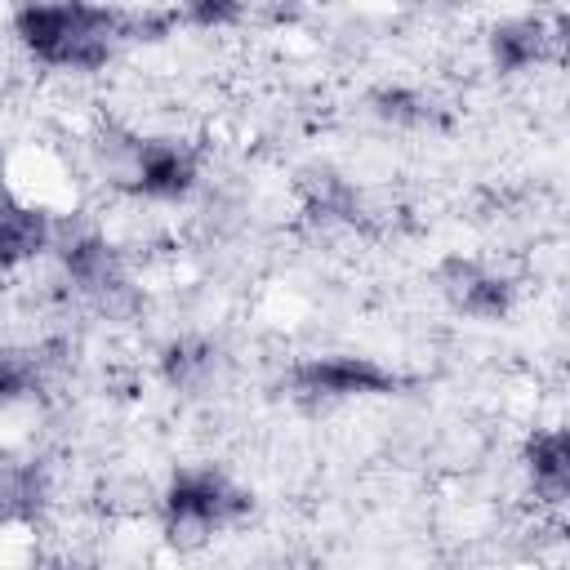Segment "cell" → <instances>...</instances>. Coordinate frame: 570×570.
I'll return each instance as SVG.
<instances>
[{
	"label": "cell",
	"mask_w": 570,
	"mask_h": 570,
	"mask_svg": "<svg viewBox=\"0 0 570 570\" xmlns=\"http://www.w3.org/2000/svg\"><path fill=\"white\" fill-rule=\"evenodd\" d=\"M67 365V343L45 338V343H9L0 347V410L40 401L53 379Z\"/></svg>",
	"instance_id": "obj_8"
},
{
	"label": "cell",
	"mask_w": 570,
	"mask_h": 570,
	"mask_svg": "<svg viewBox=\"0 0 570 570\" xmlns=\"http://www.w3.org/2000/svg\"><path fill=\"white\" fill-rule=\"evenodd\" d=\"M298 196H303V214L321 227H365V218H370L356 183L330 165H312L298 178Z\"/></svg>",
	"instance_id": "obj_12"
},
{
	"label": "cell",
	"mask_w": 570,
	"mask_h": 570,
	"mask_svg": "<svg viewBox=\"0 0 570 570\" xmlns=\"http://www.w3.org/2000/svg\"><path fill=\"white\" fill-rule=\"evenodd\" d=\"M370 116L392 129H441L450 120L445 107L414 85H379L370 94Z\"/></svg>",
	"instance_id": "obj_14"
},
{
	"label": "cell",
	"mask_w": 570,
	"mask_h": 570,
	"mask_svg": "<svg viewBox=\"0 0 570 570\" xmlns=\"http://www.w3.org/2000/svg\"><path fill=\"white\" fill-rule=\"evenodd\" d=\"M196 178H200V156L191 142L183 138H134V151H129V165L120 174V191L129 196H142V200H187L196 191Z\"/></svg>",
	"instance_id": "obj_5"
},
{
	"label": "cell",
	"mask_w": 570,
	"mask_h": 570,
	"mask_svg": "<svg viewBox=\"0 0 570 570\" xmlns=\"http://www.w3.org/2000/svg\"><path fill=\"white\" fill-rule=\"evenodd\" d=\"M521 472L539 508L561 512L570 499V436L566 428H530L521 441Z\"/></svg>",
	"instance_id": "obj_9"
},
{
	"label": "cell",
	"mask_w": 570,
	"mask_h": 570,
	"mask_svg": "<svg viewBox=\"0 0 570 570\" xmlns=\"http://www.w3.org/2000/svg\"><path fill=\"white\" fill-rule=\"evenodd\" d=\"M49 503H53V468L45 459L0 463V530L36 525Z\"/></svg>",
	"instance_id": "obj_10"
},
{
	"label": "cell",
	"mask_w": 570,
	"mask_h": 570,
	"mask_svg": "<svg viewBox=\"0 0 570 570\" xmlns=\"http://www.w3.org/2000/svg\"><path fill=\"white\" fill-rule=\"evenodd\" d=\"M285 387L303 405H343V401H361V396H392L405 387V379L374 356L325 352V356L294 361L285 374Z\"/></svg>",
	"instance_id": "obj_4"
},
{
	"label": "cell",
	"mask_w": 570,
	"mask_h": 570,
	"mask_svg": "<svg viewBox=\"0 0 570 570\" xmlns=\"http://www.w3.org/2000/svg\"><path fill=\"white\" fill-rule=\"evenodd\" d=\"M13 40L40 67L94 76L125 45V9L94 0H22L13 9Z\"/></svg>",
	"instance_id": "obj_1"
},
{
	"label": "cell",
	"mask_w": 570,
	"mask_h": 570,
	"mask_svg": "<svg viewBox=\"0 0 570 570\" xmlns=\"http://www.w3.org/2000/svg\"><path fill=\"white\" fill-rule=\"evenodd\" d=\"M178 18L205 31H223L245 18V0H178Z\"/></svg>",
	"instance_id": "obj_15"
},
{
	"label": "cell",
	"mask_w": 570,
	"mask_h": 570,
	"mask_svg": "<svg viewBox=\"0 0 570 570\" xmlns=\"http://www.w3.org/2000/svg\"><path fill=\"white\" fill-rule=\"evenodd\" d=\"M53 249H58L62 281L71 285V294H76L89 312H98V316H107V321H129V316H138L142 294H138V285H134V276H129V267H125V254H120L98 227H89V223H80V227L67 223V227H62V223H58Z\"/></svg>",
	"instance_id": "obj_3"
},
{
	"label": "cell",
	"mask_w": 570,
	"mask_h": 570,
	"mask_svg": "<svg viewBox=\"0 0 570 570\" xmlns=\"http://www.w3.org/2000/svg\"><path fill=\"white\" fill-rule=\"evenodd\" d=\"M9 200V156H4V147H0V205Z\"/></svg>",
	"instance_id": "obj_16"
},
{
	"label": "cell",
	"mask_w": 570,
	"mask_h": 570,
	"mask_svg": "<svg viewBox=\"0 0 570 570\" xmlns=\"http://www.w3.org/2000/svg\"><path fill=\"white\" fill-rule=\"evenodd\" d=\"M254 494L240 490L223 468L196 463L178 468L160 490V534L174 552H200L218 530H232L249 517Z\"/></svg>",
	"instance_id": "obj_2"
},
{
	"label": "cell",
	"mask_w": 570,
	"mask_h": 570,
	"mask_svg": "<svg viewBox=\"0 0 570 570\" xmlns=\"http://www.w3.org/2000/svg\"><path fill=\"white\" fill-rule=\"evenodd\" d=\"M561 40H566V22L561 18H539V13H521V18H499L485 31V58L499 76H521L534 71L543 62L561 58Z\"/></svg>",
	"instance_id": "obj_7"
},
{
	"label": "cell",
	"mask_w": 570,
	"mask_h": 570,
	"mask_svg": "<svg viewBox=\"0 0 570 570\" xmlns=\"http://www.w3.org/2000/svg\"><path fill=\"white\" fill-rule=\"evenodd\" d=\"M218 361H223L218 343H209V338H200V334H178V338H169V343L160 347L156 370H160V383H165L169 392L196 396V392H205V387L214 383Z\"/></svg>",
	"instance_id": "obj_13"
},
{
	"label": "cell",
	"mask_w": 570,
	"mask_h": 570,
	"mask_svg": "<svg viewBox=\"0 0 570 570\" xmlns=\"http://www.w3.org/2000/svg\"><path fill=\"white\" fill-rule=\"evenodd\" d=\"M58 240V218L45 205L4 200L0 205V272H13L22 263H36Z\"/></svg>",
	"instance_id": "obj_11"
},
{
	"label": "cell",
	"mask_w": 570,
	"mask_h": 570,
	"mask_svg": "<svg viewBox=\"0 0 570 570\" xmlns=\"http://www.w3.org/2000/svg\"><path fill=\"white\" fill-rule=\"evenodd\" d=\"M441 298L468 316V321H508L517 307V281L468 258V254H445L432 272Z\"/></svg>",
	"instance_id": "obj_6"
}]
</instances>
